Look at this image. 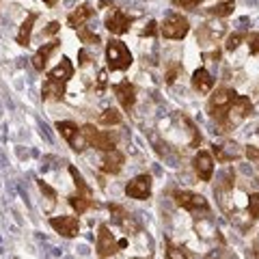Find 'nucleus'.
Listing matches in <instances>:
<instances>
[{
    "mask_svg": "<svg viewBox=\"0 0 259 259\" xmlns=\"http://www.w3.org/2000/svg\"><path fill=\"white\" fill-rule=\"evenodd\" d=\"M250 112H253V102L248 100L244 95H236V100H233L229 112H227V121H225V127H231V125H238L242 123Z\"/></svg>",
    "mask_w": 259,
    "mask_h": 259,
    "instance_id": "obj_4",
    "label": "nucleus"
},
{
    "mask_svg": "<svg viewBox=\"0 0 259 259\" xmlns=\"http://www.w3.org/2000/svg\"><path fill=\"white\" fill-rule=\"evenodd\" d=\"M123 162L125 156L121 153L119 149H110V151H104V158H102V171L108 173V175H117L121 168H123Z\"/></svg>",
    "mask_w": 259,
    "mask_h": 259,
    "instance_id": "obj_13",
    "label": "nucleus"
},
{
    "mask_svg": "<svg viewBox=\"0 0 259 259\" xmlns=\"http://www.w3.org/2000/svg\"><path fill=\"white\" fill-rule=\"evenodd\" d=\"M61 30V24L59 22H50L48 24V28H44L41 32V37H48V35H54V32H59Z\"/></svg>",
    "mask_w": 259,
    "mask_h": 259,
    "instance_id": "obj_34",
    "label": "nucleus"
},
{
    "mask_svg": "<svg viewBox=\"0 0 259 259\" xmlns=\"http://www.w3.org/2000/svg\"><path fill=\"white\" fill-rule=\"evenodd\" d=\"M188 30H190V24L180 13L168 15V18L164 20V24L160 26V32H162L164 39H184L186 35H188Z\"/></svg>",
    "mask_w": 259,
    "mask_h": 259,
    "instance_id": "obj_3",
    "label": "nucleus"
},
{
    "mask_svg": "<svg viewBox=\"0 0 259 259\" xmlns=\"http://www.w3.org/2000/svg\"><path fill=\"white\" fill-rule=\"evenodd\" d=\"M97 82H100V84H97V89H104V84H106V69L100 71V76H97Z\"/></svg>",
    "mask_w": 259,
    "mask_h": 259,
    "instance_id": "obj_37",
    "label": "nucleus"
},
{
    "mask_svg": "<svg viewBox=\"0 0 259 259\" xmlns=\"http://www.w3.org/2000/svg\"><path fill=\"white\" fill-rule=\"evenodd\" d=\"M119 248H121V244L115 240V236L110 233V229L106 225H102L100 233H97V255H100L102 259H106L110 255H115Z\"/></svg>",
    "mask_w": 259,
    "mask_h": 259,
    "instance_id": "obj_7",
    "label": "nucleus"
},
{
    "mask_svg": "<svg viewBox=\"0 0 259 259\" xmlns=\"http://www.w3.org/2000/svg\"><path fill=\"white\" fill-rule=\"evenodd\" d=\"M233 9H236V3H233V0H225V3H218L214 7H209L205 13L212 15V18H227V15L233 13Z\"/></svg>",
    "mask_w": 259,
    "mask_h": 259,
    "instance_id": "obj_21",
    "label": "nucleus"
},
{
    "mask_svg": "<svg viewBox=\"0 0 259 259\" xmlns=\"http://www.w3.org/2000/svg\"><path fill=\"white\" fill-rule=\"evenodd\" d=\"M74 76V65H71V61L67 59V56H63L61 63L56 65L54 69L48 71V80H56V82H67V80Z\"/></svg>",
    "mask_w": 259,
    "mask_h": 259,
    "instance_id": "obj_14",
    "label": "nucleus"
},
{
    "mask_svg": "<svg viewBox=\"0 0 259 259\" xmlns=\"http://www.w3.org/2000/svg\"><path fill=\"white\" fill-rule=\"evenodd\" d=\"M244 153H246L248 160H253V162H257V164H259V147H255V145H248Z\"/></svg>",
    "mask_w": 259,
    "mask_h": 259,
    "instance_id": "obj_33",
    "label": "nucleus"
},
{
    "mask_svg": "<svg viewBox=\"0 0 259 259\" xmlns=\"http://www.w3.org/2000/svg\"><path fill=\"white\" fill-rule=\"evenodd\" d=\"M201 3H203V0H173V5L182 7V9H197Z\"/></svg>",
    "mask_w": 259,
    "mask_h": 259,
    "instance_id": "obj_32",
    "label": "nucleus"
},
{
    "mask_svg": "<svg viewBox=\"0 0 259 259\" xmlns=\"http://www.w3.org/2000/svg\"><path fill=\"white\" fill-rule=\"evenodd\" d=\"M173 199H175V203L184 207V209H188V212H207L209 209V203H207V199L203 197V194H197V192H188V190H177L173 194Z\"/></svg>",
    "mask_w": 259,
    "mask_h": 259,
    "instance_id": "obj_6",
    "label": "nucleus"
},
{
    "mask_svg": "<svg viewBox=\"0 0 259 259\" xmlns=\"http://www.w3.org/2000/svg\"><path fill=\"white\" fill-rule=\"evenodd\" d=\"M44 3H46L48 7H54V5H56V0H44Z\"/></svg>",
    "mask_w": 259,
    "mask_h": 259,
    "instance_id": "obj_40",
    "label": "nucleus"
},
{
    "mask_svg": "<svg viewBox=\"0 0 259 259\" xmlns=\"http://www.w3.org/2000/svg\"><path fill=\"white\" fill-rule=\"evenodd\" d=\"M35 22H37V13H30L28 18L24 20L18 37H15V41H18L20 46H28L30 44V32H32V24H35Z\"/></svg>",
    "mask_w": 259,
    "mask_h": 259,
    "instance_id": "obj_20",
    "label": "nucleus"
},
{
    "mask_svg": "<svg viewBox=\"0 0 259 259\" xmlns=\"http://www.w3.org/2000/svg\"><path fill=\"white\" fill-rule=\"evenodd\" d=\"M50 225L52 229H56L65 238H76L80 231V223L76 216H56V218H50Z\"/></svg>",
    "mask_w": 259,
    "mask_h": 259,
    "instance_id": "obj_9",
    "label": "nucleus"
},
{
    "mask_svg": "<svg viewBox=\"0 0 259 259\" xmlns=\"http://www.w3.org/2000/svg\"><path fill=\"white\" fill-rule=\"evenodd\" d=\"M82 132L89 141V147H95L100 151H110V149H117V141L115 136L110 132H100V130H95L91 123L82 127Z\"/></svg>",
    "mask_w": 259,
    "mask_h": 259,
    "instance_id": "obj_5",
    "label": "nucleus"
},
{
    "mask_svg": "<svg viewBox=\"0 0 259 259\" xmlns=\"http://www.w3.org/2000/svg\"><path fill=\"white\" fill-rule=\"evenodd\" d=\"M214 153H216V160L221 162H229L242 156V151L238 149L236 143H214Z\"/></svg>",
    "mask_w": 259,
    "mask_h": 259,
    "instance_id": "obj_17",
    "label": "nucleus"
},
{
    "mask_svg": "<svg viewBox=\"0 0 259 259\" xmlns=\"http://www.w3.org/2000/svg\"><path fill=\"white\" fill-rule=\"evenodd\" d=\"M134 259H139V257H134Z\"/></svg>",
    "mask_w": 259,
    "mask_h": 259,
    "instance_id": "obj_41",
    "label": "nucleus"
},
{
    "mask_svg": "<svg viewBox=\"0 0 259 259\" xmlns=\"http://www.w3.org/2000/svg\"><path fill=\"white\" fill-rule=\"evenodd\" d=\"M242 39H244V32H233V35L227 37V44H225V48H227V50H229V52L238 50V46L242 44Z\"/></svg>",
    "mask_w": 259,
    "mask_h": 259,
    "instance_id": "obj_29",
    "label": "nucleus"
},
{
    "mask_svg": "<svg viewBox=\"0 0 259 259\" xmlns=\"http://www.w3.org/2000/svg\"><path fill=\"white\" fill-rule=\"evenodd\" d=\"M59 48V41H50V44H44L39 50L35 52V56H32V67H35L37 71H44L46 69V65H48V59H50V54Z\"/></svg>",
    "mask_w": 259,
    "mask_h": 259,
    "instance_id": "obj_16",
    "label": "nucleus"
},
{
    "mask_svg": "<svg viewBox=\"0 0 259 259\" xmlns=\"http://www.w3.org/2000/svg\"><path fill=\"white\" fill-rule=\"evenodd\" d=\"M236 91L233 89H216V93H212V97H209L207 102V110L209 115H212L218 123H221L225 127V121H227V112H229L233 100H236Z\"/></svg>",
    "mask_w": 259,
    "mask_h": 259,
    "instance_id": "obj_1",
    "label": "nucleus"
},
{
    "mask_svg": "<svg viewBox=\"0 0 259 259\" xmlns=\"http://www.w3.org/2000/svg\"><path fill=\"white\" fill-rule=\"evenodd\" d=\"M192 87H194V91H199V93L207 95L209 91H212V87H214V78L209 76V71H207V69L199 67V69L192 74Z\"/></svg>",
    "mask_w": 259,
    "mask_h": 259,
    "instance_id": "obj_15",
    "label": "nucleus"
},
{
    "mask_svg": "<svg viewBox=\"0 0 259 259\" xmlns=\"http://www.w3.org/2000/svg\"><path fill=\"white\" fill-rule=\"evenodd\" d=\"M106 59H108V69L112 71H123L132 65V54H130L127 46L119 39H110L106 44Z\"/></svg>",
    "mask_w": 259,
    "mask_h": 259,
    "instance_id": "obj_2",
    "label": "nucleus"
},
{
    "mask_svg": "<svg viewBox=\"0 0 259 259\" xmlns=\"http://www.w3.org/2000/svg\"><path fill=\"white\" fill-rule=\"evenodd\" d=\"M78 37H80V41H82V44H100V37H97L95 35V32H91V30H89L87 26H80L78 28Z\"/></svg>",
    "mask_w": 259,
    "mask_h": 259,
    "instance_id": "obj_27",
    "label": "nucleus"
},
{
    "mask_svg": "<svg viewBox=\"0 0 259 259\" xmlns=\"http://www.w3.org/2000/svg\"><path fill=\"white\" fill-rule=\"evenodd\" d=\"M39 190H41V192H46L48 194V197H50V201H52V203H54V201H56V192L50 188V186H48L46 182H39Z\"/></svg>",
    "mask_w": 259,
    "mask_h": 259,
    "instance_id": "obj_35",
    "label": "nucleus"
},
{
    "mask_svg": "<svg viewBox=\"0 0 259 259\" xmlns=\"http://www.w3.org/2000/svg\"><path fill=\"white\" fill-rule=\"evenodd\" d=\"M175 78H177V69H171V71H168V76H166V82H168V84H173V82H175Z\"/></svg>",
    "mask_w": 259,
    "mask_h": 259,
    "instance_id": "obj_38",
    "label": "nucleus"
},
{
    "mask_svg": "<svg viewBox=\"0 0 259 259\" xmlns=\"http://www.w3.org/2000/svg\"><path fill=\"white\" fill-rule=\"evenodd\" d=\"M156 26H158V24L151 20V22L147 24V28L143 30V37H153V35H156Z\"/></svg>",
    "mask_w": 259,
    "mask_h": 259,
    "instance_id": "obj_36",
    "label": "nucleus"
},
{
    "mask_svg": "<svg viewBox=\"0 0 259 259\" xmlns=\"http://www.w3.org/2000/svg\"><path fill=\"white\" fill-rule=\"evenodd\" d=\"M41 95H44V100H61V97L65 95V84L56 82V80H46V84L41 89Z\"/></svg>",
    "mask_w": 259,
    "mask_h": 259,
    "instance_id": "obj_19",
    "label": "nucleus"
},
{
    "mask_svg": "<svg viewBox=\"0 0 259 259\" xmlns=\"http://www.w3.org/2000/svg\"><path fill=\"white\" fill-rule=\"evenodd\" d=\"M93 13H95V9H93L91 5H80L76 11H71V13H69L67 24H69L71 28H80L89 18H93Z\"/></svg>",
    "mask_w": 259,
    "mask_h": 259,
    "instance_id": "obj_18",
    "label": "nucleus"
},
{
    "mask_svg": "<svg viewBox=\"0 0 259 259\" xmlns=\"http://www.w3.org/2000/svg\"><path fill=\"white\" fill-rule=\"evenodd\" d=\"M125 194L127 197H132V199H139V201L149 199V194H151V177L149 175L134 177V180L125 186Z\"/></svg>",
    "mask_w": 259,
    "mask_h": 259,
    "instance_id": "obj_8",
    "label": "nucleus"
},
{
    "mask_svg": "<svg viewBox=\"0 0 259 259\" xmlns=\"http://www.w3.org/2000/svg\"><path fill=\"white\" fill-rule=\"evenodd\" d=\"M246 44H248L250 54H259V32H250V35H246Z\"/></svg>",
    "mask_w": 259,
    "mask_h": 259,
    "instance_id": "obj_31",
    "label": "nucleus"
},
{
    "mask_svg": "<svg viewBox=\"0 0 259 259\" xmlns=\"http://www.w3.org/2000/svg\"><path fill=\"white\" fill-rule=\"evenodd\" d=\"M248 216L253 218V221L259 218V192H255V194H250L248 197Z\"/></svg>",
    "mask_w": 259,
    "mask_h": 259,
    "instance_id": "obj_28",
    "label": "nucleus"
},
{
    "mask_svg": "<svg viewBox=\"0 0 259 259\" xmlns=\"http://www.w3.org/2000/svg\"><path fill=\"white\" fill-rule=\"evenodd\" d=\"M112 91H115L117 95V100L121 104V108L123 110H132L134 108V104H136V89L134 84L130 82V80H123V82H119L112 87Z\"/></svg>",
    "mask_w": 259,
    "mask_h": 259,
    "instance_id": "obj_10",
    "label": "nucleus"
},
{
    "mask_svg": "<svg viewBox=\"0 0 259 259\" xmlns=\"http://www.w3.org/2000/svg\"><path fill=\"white\" fill-rule=\"evenodd\" d=\"M166 259H188V253L184 248H177L173 244L166 246Z\"/></svg>",
    "mask_w": 259,
    "mask_h": 259,
    "instance_id": "obj_30",
    "label": "nucleus"
},
{
    "mask_svg": "<svg viewBox=\"0 0 259 259\" xmlns=\"http://www.w3.org/2000/svg\"><path fill=\"white\" fill-rule=\"evenodd\" d=\"M56 130H59L61 136L67 143H71V139H74V136L80 132V127L76 123H71V121H59V123H56Z\"/></svg>",
    "mask_w": 259,
    "mask_h": 259,
    "instance_id": "obj_23",
    "label": "nucleus"
},
{
    "mask_svg": "<svg viewBox=\"0 0 259 259\" xmlns=\"http://www.w3.org/2000/svg\"><path fill=\"white\" fill-rule=\"evenodd\" d=\"M69 175L74 177V184H76V188H78V194H84V197H91L93 190H91V186H89L84 182V177L78 173V168L76 166H69Z\"/></svg>",
    "mask_w": 259,
    "mask_h": 259,
    "instance_id": "obj_22",
    "label": "nucleus"
},
{
    "mask_svg": "<svg viewBox=\"0 0 259 259\" xmlns=\"http://www.w3.org/2000/svg\"><path fill=\"white\" fill-rule=\"evenodd\" d=\"M69 205L74 207L78 214H82V212H87V209L93 205V199L84 197V194H74V197H69Z\"/></svg>",
    "mask_w": 259,
    "mask_h": 259,
    "instance_id": "obj_24",
    "label": "nucleus"
},
{
    "mask_svg": "<svg viewBox=\"0 0 259 259\" xmlns=\"http://www.w3.org/2000/svg\"><path fill=\"white\" fill-rule=\"evenodd\" d=\"M192 164H194V171H197V175H199L201 182H209V180H212L214 160H212V156H209L207 151H199L197 156H194Z\"/></svg>",
    "mask_w": 259,
    "mask_h": 259,
    "instance_id": "obj_12",
    "label": "nucleus"
},
{
    "mask_svg": "<svg viewBox=\"0 0 259 259\" xmlns=\"http://www.w3.org/2000/svg\"><path fill=\"white\" fill-rule=\"evenodd\" d=\"M130 24H132V18L125 15L121 9H115L106 18V28L112 32V35H125L130 30Z\"/></svg>",
    "mask_w": 259,
    "mask_h": 259,
    "instance_id": "obj_11",
    "label": "nucleus"
},
{
    "mask_svg": "<svg viewBox=\"0 0 259 259\" xmlns=\"http://www.w3.org/2000/svg\"><path fill=\"white\" fill-rule=\"evenodd\" d=\"M121 112L117 110V108H106L100 115V123H104V125H117V123H121Z\"/></svg>",
    "mask_w": 259,
    "mask_h": 259,
    "instance_id": "obj_25",
    "label": "nucleus"
},
{
    "mask_svg": "<svg viewBox=\"0 0 259 259\" xmlns=\"http://www.w3.org/2000/svg\"><path fill=\"white\" fill-rule=\"evenodd\" d=\"M89 63V54L84 50H80V65H87Z\"/></svg>",
    "mask_w": 259,
    "mask_h": 259,
    "instance_id": "obj_39",
    "label": "nucleus"
},
{
    "mask_svg": "<svg viewBox=\"0 0 259 259\" xmlns=\"http://www.w3.org/2000/svg\"><path fill=\"white\" fill-rule=\"evenodd\" d=\"M69 145H71V149H74V151H84L89 147V141H87V136L82 132V127H80V132L74 136V139H71Z\"/></svg>",
    "mask_w": 259,
    "mask_h": 259,
    "instance_id": "obj_26",
    "label": "nucleus"
}]
</instances>
